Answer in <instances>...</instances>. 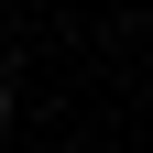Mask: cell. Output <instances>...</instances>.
Wrapping results in <instances>:
<instances>
[{"label":"cell","mask_w":153,"mask_h":153,"mask_svg":"<svg viewBox=\"0 0 153 153\" xmlns=\"http://www.w3.org/2000/svg\"><path fill=\"white\" fill-rule=\"evenodd\" d=\"M0 120H11V88H0Z\"/></svg>","instance_id":"6da1fadb"}]
</instances>
